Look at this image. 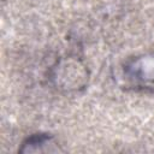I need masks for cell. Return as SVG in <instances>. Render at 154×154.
<instances>
[{"instance_id": "cell-2", "label": "cell", "mask_w": 154, "mask_h": 154, "mask_svg": "<svg viewBox=\"0 0 154 154\" xmlns=\"http://www.w3.org/2000/svg\"><path fill=\"white\" fill-rule=\"evenodd\" d=\"M54 141L52 136L48 135H42V134H36L30 136L29 138H26L23 144L22 148L19 149L20 152H45V149L42 147H46L48 149V152H52L54 149L49 148L51 146H54Z\"/></svg>"}, {"instance_id": "cell-1", "label": "cell", "mask_w": 154, "mask_h": 154, "mask_svg": "<svg viewBox=\"0 0 154 154\" xmlns=\"http://www.w3.org/2000/svg\"><path fill=\"white\" fill-rule=\"evenodd\" d=\"M123 76L135 88L154 89V52L129 60L123 67Z\"/></svg>"}]
</instances>
